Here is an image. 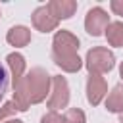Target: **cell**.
I'll use <instances>...</instances> for the list:
<instances>
[{"instance_id": "cell-15", "label": "cell", "mask_w": 123, "mask_h": 123, "mask_svg": "<svg viewBox=\"0 0 123 123\" xmlns=\"http://www.w3.org/2000/svg\"><path fill=\"white\" fill-rule=\"evenodd\" d=\"M8 71H6V67L0 63V102H2V98L6 96V92H8Z\"/></svg>"}, {"instance_id": "cell-13", "label": "cell", "mask_w": 123, "mask_h": 123, "mask_svg": "<svg viewBox=\"0 0 123 123\" xmlns=\"http://www.w3.org/2000/svg\"><path fill=\"white\" fill-rule=\"evenodd\" d=\"M63 121H65V123H86V117H85V111H83V110L71 108V110L65 111Z\"/></svg>"}, {"instance_id": "cell-2", "label": "cell", "mask_w": 123, "mask_h": 123, "mask_svg": "<svg viewBox=\"0 0 123 123\" xmlns=\"http://www.w3.org/2000/svg\"><path fill=\"white\" fill-rule=\"evenodd\" d=\"M77 50H79V38L73 33L62 29L54 35V38H52V60L63 71L75 73V71L81 69L83 62H81Z\"/></svg>"}, {"instance_id": "cell-17", "label": "cell", "mask_w": 123, "mask_h": 123, "mask_svg": "<svg viewBox=\"0 0 123 123\" xmlns=\"http://www.w3.org/2000/svg\"><path fill=\"white\" fill-rule=\"evenodd\" d=\"M110 8L113 10V13H117V15L123 17V0H111L110 2Z\"/></svg>"}, {"instance_id": "cell-10", "label": "cell", "mask_w": 123, "mask_h": 123, "mask_svg": "<svg viewBox=\"0 0 123 123\" xmlns=\"http://www.w3.org/2000/svg\"><path fill=\"white\" fill-rule=\"evenodd\" d=\"M6 62H8V65H10L12 81H13V83H17L19 79H23V77H25V58H23L21 54L12 52V54H8Z\"/></svg>"}, {"instance_id": "cell-18", "label": "cell", "mask_w": 123, "mask_h": 123, "mask_svg": "<svg viewBox=\"0 0 123 123\" xmlns=\"http://www.w3.org/2000/svg\"><path fill=\"white\" fill-rule=\"evenodd\" d=\"M6 123H23L21 119H10V121H6Z\"/></svg>"}, {"instance_id": "cell-8", "label": "cell", "mask_w": 123, "mask_h": 123, "mask_svg": "<svg viewBox=\"0 0 123 123\" xmlns=\"http://www.w3.org/2000/svg\"><path fill=\"white\" fill-rule=\"evenodd\" d=\"M50 13L60 21V19H69L77 12V2L75 0H50L48 4Z\"/></svg>"}, {"instance_id": "cell-6", "label": "cell", "mask_w": 123, "mask_h": 123, "mask_svg": "<svg viewBox=\"0 0 123 123\" xmlns=\"http://www.w3.org/2000/svg\"><path fill=\"white\" fill-rule=\"evenodd\" d=\"M106 92H108V85H106L104 77L96 75V73H90L88 79H86V100L92 106H98L104 100Z\"/></svg>"}, {"instance_id": "cell-9", "label": "cell", "mask_w": 123, "mask_h": 123, "mask_svg": "<svg viewBox=\"0 0 123 123\" xmlns=\"http://www.w3.org/2000/svg\"><path fill=\"white\" fill-rule=\"evenodd\" d=\"M6 40H8V44H12L15 48L27 46L31 42V31L27 27H23V25H15L6 33Z\"/></svg>"}, {"instance_id": "cell-7", "label": "cell", "mask_w": 123, "mask_h": 123, "mask_svg": "<svg viewBox=\"0 0 123 123\" xmlns=\"http://www.w3.org/2000/svg\"><path fill=\"white\" fill-rule=\"evenodd\" d=\"M31 19H33L35 29L40 31V33H50V31H54V29L58 27V23H60V21L50 13L48 6H40V8H37V10L33 12Z\"/></svg>"}, {"instance_id": "cell-5", "label": "cell", "mask_w": 123, "mask_h": 123, "mask_svg": "<svg viewBox=\"0 0 123 123\" xmlns=\"http://www.w3.org/2000/svg\"><path fill=\"white\" fill-rule=\"evenodd\" d=\"M110 25V15L104 8L96 6V8H90L86 12V17H85V29L88 35L92 37H100L102 33H106V27Z\"/></svg>"}, {"instance_id": "cell-14", "label": "cell", "mask_w": 123, "mask_h": 123, "mask_svg": "<svg viewBox=\"0 0 123 123\" xmlns=\"http://www.w3.org/2000/svg\"><path fill=\"white\" fill-rule=\"evenodd\" d=\"M15 111H19L17 106H15V102H13V100H12V102H6V104L0 108V123H2L6 117H10L12 113H15Z\"/></svg>"}, {"instance_id": "cell-4", "label": "cell", "mask_w": 123, "mask_h": 123, "mask_svg": "<svg viewBox=\"0 0 123 123\" xmlns=\"http://www.w3.org/2000/svg\"><path fill=\"white\" fill-rule=\"evenodd\" d=\"M67 102H69V85H67L65 77L52 75V88H50V96H48V108H50V111L65 108Z\"/></svg>"}, {"instance_id": "cell-11", "label": "cell", "mask_w": 123, "mask_h": 123, "mask_svg": "<svg viewBox=\"0 0 123 123\" xmlns=\"http://www.w3.org/2000/svg\"><path fill=\"white\" fill-rule=\"evenodd\" d=\"M106 110L111 113H123V85H115L106 98Z\"/></svg>"}, {"instance_id": "cell-3", "label": "cell", "mask_w": 123, "mask_h": 123, "mask_svg": "<svg viewBox=\"0 0 123 123\" xmlns=\"http://www.w3.org/2000/svg\"><path fill=\"white\" fill-rule=\"evenodd\" d=\"M86 69L88 73H96V75H102V73H108L113 69L115 65V56L113 52H110L108 48L104 46H96V48H90L86 52Z\"/></svg>"}, {"instance_id": "cell-1", "label": "cell", "mask_w": 123, "mask_h": 123, "mask_svg": "<svg viewBox=\"0 0 123 123\" xmlns=\"http://www.w3.org/2000/svg\"><path fill=\"white\" fill-rule=\"evenodd\" d=\"M52 75H48L42 67H33L25 73L23 79L13 83V102L19 111H27L31 104H38L50 94Z\"/></svg>"}, {"instance_id": "cell-19", "label": "cell", "mask_w": 123, "mask_h": 123, "mask_svg": "<svg viewBox=\"0 0 123 123\" xmlns=\"http://www.w3.org/2000/svg\"><path fill=\"white\" fill-rule=\"evenodd\" d=\"M119 77L123 79V62H121V67H119Z\"/></svg>"}, {"instance_id": "cell-20", "label": "cell", "mask_w": 123, "mask_h": 123, "mask_svg": "<svg viewBox=\"0 0 123 123\" xmlns=\"http://www.w3.org/2000/svg\"><path fill=\"white\" fill-rule=\"evenodd\" d=\"M119 121H121V123H123V113H119Z\"/></svg>"}, {"instance_id": "cell-16", "label": "cell", "mask_w": 123, "mask_h": 123, "mask_svg": "<svg viewBox=\"0 0 123 123\" xmlns=\"http://www.w3.org/2000/svg\"><path fill=\"white\" fill-rule=\"evenodd\" d=\"M40 123H65V121H63V115H60L58 111H48L42 115Z\"/></svg>"}, {"instance_id": "cell-12", "label": "cell", "mask_w": 123, "mask_h": 123, "mask_svg": "<svg viewBox=\"0 0 123 123\" xmlns=\"http://www.w3.org/2000/svg\"><path fill=\"white\" fill-rule=\"evenodd\" d=\"M106 38L111 46L121 48L123 46V23L121 21H111L106 27Z\"/></svg>"}]
</instances>
